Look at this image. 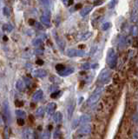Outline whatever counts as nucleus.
Returning a JSON list of instances; mask_svg holds the SVG:
<instances>
[{
  "label": "nucleus",
  "mask_w": 138,
  "mask_h": 139,
  "mask_svg": "<svg viewBox=\"0 0 138 139\" xmlns=\"http://www.w3.org/2000/svg\"><path fill=\"white\" fill-rule=\"evenodd\" d=\"M134 137L135 139H138V131H135L134 133Z\"/></svg>",
  "instance_id": "45"
},
{
  "label": "nucleus",
  "mask_w": 138,
  "mask_h": 139,
  "mask_svg": "<svg viewBox=\"0 0 138 139\" xmlns=\"http://www.w3.org/2000/svg\"><path fill=\"white\" fill-rule=\"evenodd\" d=\"M43 90H38L34 93L33 96H32V99H33V101H35V102H38L43 98Z\"/></svg>",
  "instance_id": "9"
},
{
  "label": "nucleus",
  "mask_w": 138,
  "mask_h": 139,
  "mask_svg": "<svg viewBox=\"0 0 138 139\" xmlns=\"http://www.w3.org/2000/svg\"><path fill=\"white\" fill-rule=\"evenodd\" d=\"M16 115H17L19 118H22V119H24V117H26V113H25L24 110H16Z\"/></svg>",
  "instance_id": "23"
},
{
  "label": "nucleus",
  "mask_w": 138,
  "mask_h": 139,
  "mask_svg": "<svg viewBox=\"0 0 138 139\" xmlns=\"http://www.w3.org/2000/svg\"><path fill=\"white\" fill-rule=\"evenodd\" d=\"M3 39H4V41H5V42H6V41L8 40V38L6 37V36H4V37L3 38Z\"/></svg>",
  "instance_id": "47"
},
{
  "label": "nucleus",
  "mask_w": 138,
  "mask_h": 139,
  "mask_svg": "<svg viewBox=\"0 0 138 139\" xmlns=\"http://www.w3.org/2000/svg\"><path fill=\"white\" fill-rule=\"evenodd\" d=\"M67 55L69 57H84L85 55L84 51L77 49H70L67 51Z\"/></svg>",
  "instance_id": "6"
},
{
  "label": "nucleus",
  "mask_w": 138,
  "mask_h": 139,
  "mask_svg": "<svg viewBox=\"0 0 138 139\" xmlns=\"http://www.w3.org/2000/svg\"><path fill=\"white\" fill-rule=\"evenodd\" d=\"M133 43H135V44H133V47H137V44H138V42H137V40H135V41H133Z\"/></svg>",
  "instance_id": "44"
},
{
  "label": "nucleus",
  "mask_w": 138,
  "mask_h": 139,
  "mask_svg": "<svg viewBox=\"0 0 138 139\" xmlns=\"http://www.w3.org/2000/svg\"><path fill=\"white\" fill-rule=\"evenodd\" d=\"M74 109H75V104L74 103H71L68 105V108H67V114H68V118L70 119L72 117V114H73V111H74Z\"/></svg>",
  "instance_id": "15"
},
{
  "label": "nucleus",
  "mask_w": 138,
  "mask_h": 139,
  "mask_svg": "<svg viewBox=\"0 0 138 139\" xmlns=\"http://www.w3.org/2000/svg\"><path fill=\"white\" fill-rule=\"evenodd\" d=\"M4 15L6 16V17H9V16H10V10H9V8L6 7V6L4 8Z\"/></svg>",
  "instance_id": "32"
},
{
  "label": "nucleus",
  "mask_w": 138,
  "mask_h": 139,
  "mask_svg": "<svg viewBox=\"0 0 138 139\" xmlns=\"http://www.w3.org/2000/svg\"><path fill=\"white\" fill-rule=\"evenodd\" d=\"M35 54L36 55H42V54L43 53V50L41 49V48H38V49L35 50Z\"/></svg>",
  "instance_id": "30"
},
{
  "label": "nucleus",
  "mask_w": 138,
  "mask_h": 139,
  "mask_svg": "<svg viewBox=\"0 0 138 139\" xmlns=\"http://www.w3.org/2000/svg\"><path fill=\"white\" fill-rule=\"evenodd\" d=\"M126 44H127V39H126L124 37H123V36H121L118 39V45H120V46H124Z\"/></svg>",
  "instance_id": "24"
},
{
  "label": "nucleus",
  "mask_w": 138,
  "mask_h": 139,
  "mask_svg": "<svg viewBox=\"0 0 138 139\" xmlns=\"http://www.w3.org/2000/svg\"><path fill=\"white\" fill-rule=\"evenodd\" d=\"M24 139H36L35 134L33 131L30 128L25 129L24 131Z\"/></svg>",
  "instance_id": "7"
},
{
  "label": "nucleus",
  "mask_w": 138,
  "mask_h": 139,
  "mask_svg": "<svg viewBox=\"0 0 138 139\" xmlns=\"http://www.w3.org/2000/svg\"><path fill=\"white\" fill-rule=\"evenodd\" d=\"M33 76L36 77H44L47 76V71L43 69L36 70L35 71H33Z\"/></svg>",
  "instance_id": "10"
},
{
  "label": "nucleus",
  "mask_w": 138,
  "mask_h": 139,
  "mask_svg": "<svg viewBox=\"0 0 138 139\" xmlns=\"http://www.w3.org/2000/svg\"><path fill=\"white\" fill-rule=\"evenodd\" d=\"M40 20H41V23H42L43 24H44V25H46V26H50V17L43 15L42 17H41Z\"/></svg>",
  "instance_id": "17"
},
{
  "label": "nucleus",
  "mask_w": 138,
  "mask_h": 139,
  "mask_svg": "<svg viewBox=\"0 0 138 139\" xmlns=\"http://www.w3.org/2000/svg\"><path fill=\"white\" fill-rule=\"evenodd\" d=\"M40 3L43 4H45V6H48V4H50V1H41Z\"/></svg>",
  "instance_id": "42"
},
{
  "label": "nucleus",
  "mask_w": 138,
  "mask_h": 139,
  "mask_svg": "<svg viewBox=\"0 0 138 139\" xmlns=\"http://www.w3.org/2000/svg\"><path fill=\"white\" fill-rule=\"evenodd\" d=\"M137 34H138V27L133 26L132 27V35L135 37V36H137Z\"/></svg>",
  "instance_id": "29"
},
{
  "label": "nucleus",
  "mask_w": 138,
  "mask_h": 139,
  "mask_svg": "<svg viewBox=\"0 0 138 139\" xmlns=\"http://www.w3.org/2000/svg\"><path fill=\"white\" fill-rule=\"evenodd\" d=\"M137 17H138L137 11L135 10V9H133L132 13H131V21H132V22H135L137 20Z\"/></svg>",
  "instance_id": "22"
},
{
  "label": "nucleus",
  "mask_w": 138,
  "mask_h": 139,
  "mask_svg": "<svg viewBox=\"0 0 138 139\" xmlns=\"http://www.w3.org/2000/svg\"><path fill=\"white\" fill-rule=\"evenodd\" d=\"M17 124L20 125V126H23L24 124V120L22 119V118H18L17 119Z\"/></svg>",
  "instance_id": "37"
},
{
  "label": "nucleus",
  "mask_w": 138,
  "mask_h": 139,
  "mask_svg": "<svg viewBox=\"0 0 138 139\" xmlns=\"http://www.w3.org/2000/svg\"><path fill=\"white\" fill-rule=\"evenodd\" d=\"M44 115V109L43 107H39L36 111V116L38 117H43Z\"/></svg>",
  "instance_id": "20"
},
{
  "label": "nucleus",
  "mask_w": 138,
  "mask_h": 139,
  "mask_svg": "<svg viewBox=\"0 0 138 139\" xmlns=\"http://www.w3.org/2000/svg\"><path fill=\"white\" fill-rule=\"evenodd\" d=\"M91 131H92V128L90 124H84L79 129L77 133L78 135H81V136H87L90 133Z\"/></svg>",
  "instance_id": "5"
},
{
  "label": "nucleus",
  "mask_w": 138,
  "mask_h": 139,
  "mask_svg": "<svg viewBox=\"0 0 138 139\" xmlns=\"http://www.w3.org/2000/svg\"><path fill=\"white\" fill-rule=\"evenodd\" d=\"M42 139H50V131H49L43 132V136H42Z\"/></svg>",
  "instance_id": "28"
},
{
  "label": "nucleus",
  "mask_w": 138,
  "mask_h": 139,
  "mask_svg": "<svg viewBox=\"0 0 138 139\" xmlns=\"http://www.w3.org/2000/svg\"><path fill=\"white\" fill-rule=\"evenodd\" d=\"M3 29H4V31H6V32H11V31H12L13 27H12V25H11V24H5L4 25Z\"/></svg>",
  "instance_id": "25"
},
{
  "label": "nucleus",
  "mask_w": 138,
  "mask_h": 139,
  "mask_svg": "<svg viewBox=\"0 0 138 139\" xmlns=\"http://www.w3.org/2000/svg\"><path fill=\"white\" fill-rule=\"evenodd\" d=\"M24 83H25V84H26L27 86L31 85V79L27 78V77H24Z\"/></svg>",
  "instance_id": "36"
},
{
  "label": "nucleus",
  "mask_w": 138,
  "mask_h": 139,
  "mask_svg": "<svg viewBox=\"0 0 138 139\" xmlns=\"http://www.w3.org/2000/svg\"><path fill=\"white\" fill-rule=\"evenodd\" d=\"M110 27H111V24H110L109 22H105L102 25V30L103 31H107V30H109Z\"/></svg>",
  "instance_id": "26"
},
{
  "label": "nucleus",
  "mask_w": 138,
  "mask_h": 139,
  "mask_svg": "<svg viewBox=\"0 0 138 139\" xmlns=\"http://www.w3.org/2000/svg\"><path fill=\"white\" fill-rule=\"evenodd\" d=\"M16 87H17L18 90L23 91V90H24L25 88H26V84H25L24 80H18L17 82V84H16Z\"/></svg>",
  "instance_id": "13"
},
{
  "label": "nucleus",
  "mask_w": 138,
  "mask_h": 139,
  "mask_svg": "<svg viewBox=\"0 0 138 139\" xmlns=\"http://www.w3.org/2000/svg\"><path fill=\"white\" fill-rule=\"evenodd\" d=\"M35 25L36 26V28L39 29V30H43V26L40 24V23H38V22H36V24H35Z\"/></svg>",
  "instance_id": "39"
},
{
  "label": "nucleus",
  "mask_w": 138,
  "mask_h": 139,
  "mask_svg": "<svg viewBox=\"0 0 138 139\" xmlns=\"http://www.w3.org/2000/svg\"><path fill=\"white\" fill-rule=\"evenodd\" d=\"M90 121V117H89V115H86V114H84V115H82L81 117H79V124H87Z\"/></svg>",
  "instance_id": "11"
},
{
  "label": "nucleus",
  "mask_w": 138,
  "mask_h": 139,
  "mask_svg": "<svg viewBox=\"0 0 138 139\" xmlns=\"http://www.w3.org/2000/svg\"><path fill=\"white\" fill-rule=\"evenodd\" d=\"M136 108H137V111H138V104H137V107H136Z\"/></svg>",
  "instance_id": "48"
},
{
  "label": "nucleus",
  "mask_w": 138,
  "mask_h": 139,
  "mask_svg": "<svg viewBox=\"0 0 138 139\" xmlns=\"http://www.w3.org/2000/svg\"><path fill=\"white\" fill-rule=\"evenodd\" d=\"M2 117L4 119V122L6 124H10L11 120L10 106H9L8 101H4L2 104Z\"/></svg>",
  "instance_id": "3"
},
{
  "label": "nucleus",
  "mask_w": 138,
  "mask_h": 139,
  "mask_svg": "<svg viewBox=\"0 0 138 139\" xmlns=\"http://www.w3.org/2000/svg\"><path fill=\"white\" fill-rule=\"evenodd\" d=\"M2 124H3V117L0 116V125H1Z\"/></svg>",
  "instance_id": "46"
},
{
  "label": "nucleus",
  "mask_w": 138,
  "mask_h": 139,
  "mask_svg": "<svg viewBox=\"0 0 138 139\" xmlns=\"http://www.w3.org/2000/svg\"><path fill=\"white\" fill-rule=\"evenodd\" d=\"M61 136V131H59V129H57L56 131H55V133H54V138H59Z\"/></svg>",
  "instance_id": "31"
},
{
  "label": "nucleus",
  "mask_w": 138,
  "mask_h": 139,
  "mask_svg": "<svg viewBox=\"0 0 138 139\" xmlns=\"http://www.w3.org/2000/svg\"><path fill=\"white\" fill-rule=\"evenodd\" d=\"M53 120L56 124H59L63 120V115H62L61 112H56L53 116Z\"/></svg>",
  "instance_id": "14"
},
{
  "label": "nucleus",
  "mask_w": 138,
  "mask_h": 139,
  "mask_svg": "<svg viewBox=\"0 0 138 139\" xmlns=\"http://www.w3.org/2000/svg\"><path fill=\"white\" fill-rule=\"evenodd\" d=\"M103 91V87H98L97 89H96L95 91L92 93V95L89 97L87 104L89 106H92L94 104H96L98 102V100L101 98V96Z\"/></svg>",
  "instance_id": "1"
},
{
  "label": "nucleus",
  "mask_w": 138,
  "mask_h": 139,
  "mask_svg": "<svg viewBox=\"0 0 138 139\" xmlns=\"http://www.w3.org/2000/svg\"><path fill=\"white\" fill-rule=\"evenodd\" d=\"M90 67H91V65L89 64V63H84V64L82 65V68L84 70H89V69H90Z\"/></svg>",
  "instance_id": "35"
},
{
  "label": "nucleus",
  "mask_w": 138,
  "mask_h": 139,
  "mask_svg": "<svg viewBox=\"0 0 138 139\" xmlns=\"http://www.w3.org/2000/svg\"><path fill=\"white\" fill-rule=\"evenodd\" d=\"M103 2L102 1H96V2H94V4L95 5H100V4H102Z\"/></svg>",
  "instance_id": "43"
},
{
  "label": "nucleus",
  "mask_w": 138,
  "mask_h": 139,
  "mask_svg": "<svg viewBox=\"0 0 138 139\" xmlns=\"http://www.w3.org/2000/svg\"><path fill=\"white\" fill-rule=\"evenodd\" d=\"M11 135V129L9 127H5L3 132V139H9Z\"/></svg>",
  "instance_id": "19"
},
{
  "label": "nucleus",
  "mask_w": 138,
  "mask_h": 139,
  "mask_svg": "<svg viewBox=\"0 0 138 139\" xmlns=\"http://www.w3.org/2000/svg\"><path fill=\"white\" fill-rule=\"evenodd\" d=\"M92 11V7L91 6H87V7L82 8L81 11H80V14H81L82 17H84V16H87L89 12Z\"/></svg>",
  "instance_id": "18"
},
{
  "label": "nucleus",
  "mask_w": 138,
  "mask_h": 139,
  "mask_svg": "<svg viewBox=\"0 0 138 139\" xmlns=\"http://www.w3.org/2000/svg\"><path fill=\"white\" fill-rule=\"evenodd\" d=\"M55 38H56V42H57V45H58L62 50H63L64 48H65V42H64L60 37H58V36H56Z\"/></svg>",
  "instance_id": "16"
},
{
  "label": "nucleus",
  "mask_w": 138,
  "mask_h": 139,
  "mask_svg": "<svg viewBox=\"0 0 138 139\" xmlns=\"http://www.w3.org/2000/svg\"><path fill=\"white\" fill-rule=\"evenodd\" d=\"M91 36V33L90 32H87L86 34H84V36L82 37V40H86V39H88V38L90 37Z\"/></svg>",
  "instance_id": "34"
},
{
  "label": "nucleus",
  "mask_w": 138,
  "mask_h": 139,
  "mask_svg": "<svg viewBox=\"0 0 138 139\" xmlns=\"http://www.w3.org/2000/svg\"><path fill=\"white\" fill-rule=\"evenodd\" d=\"M32 44L36 47H41L43 45V40L39 39V38H36V39H34L33 42H32Z\"/></svg>",
  "instance_id": "21"
},
{
  "label": "nucleus",
  "mask_w": 138,
  "mask_h": 139,
  "mask_svg": "<svg viewBox=\"0 0 138 139\" xmlns=\"http://www.w3.org/2000/svg\"><path fill=\"white\" fill-rule=\"evenodd\" d=\"M56 109H57V104L55 103H50L46 106V112L49 114V115H53Z\"/></svg>",
  "instance_id": "8"
},
{
  "label": "nucleus",
  "mask_w": 138,
  "mask_h": 139,
  "mask_svg": "<svg viewBox=\"0 0 138 139\" xmlns=\"http://www.w3.org/2000/svg\"><path fill=\"white\" fill-rule=\"evenodd\" d=\"M107 63L110 69H114L117 64V55L114 49H109L108 51Z\"/></svg>",
  "instance_id": "2"
},
{
  "label": "nucleus",
  "mask_w": 138,
  "mask_h": 139,
  "mask_svg": "<svg viewBox=\"0 0 138 139\" xmlns=\"http://www.w3.org/2000/svg\"><path fill=\"white\" fill-rule=\"evenodd\" d=\"M73 72H74V69L73 68H65L63 71L59 72V75L62 77H67L69 75L72 74Z\"/></svg>",
  "instance_id": "12"
},
{
  "label": "nucleus",
  "mask_w": 138,
  "mask_h": 139,
  "mask_svg": "<svg viewBox=\"0 0 138 139\" xmlns=\"http://www.w3.org/2000/svg\"><path fill=\"white\" fill-rule=\"evenodd\" d=\"M59 94H60V91H55L54 93L51 94V97L52 98H57V97L59 96Z\"/></svg>",
  "instance_id": "38"
},
{
  "label": "nucleus",
  "mask_w": 138,
  "mask_h": 139,
  "mask_svg": "<svg viewBox=\"0 0 138 139\" xmlns=\"http://www.w3.org/2000/svg\"><path fill=\"white\" fill-rule=\"evenodd\" d=\"M65 69V67H64V65L63 64H61V63H58V64H57L56 65V70L58 71V73L59 72H61V71H63V70Z\"/></svg>",
  "instance_id": "27"
},
{
  "label": "nucleus",
  "mask_w": 138,
  "mask_h": 139,
  "mask_svg": "<svg viewBox=\"0 0 138 139\" xmlns=\"http://www.w3.org/2000/svg\"><path fill=\"white\" fill-rule=\"evenodd\" d=\"M98 79H99L101 83H103V84L108 83L110 79V71L109 70H103L99 75Z\"/></svg>",
  "instance_id": "4"
},
{
  "label": "nucleus",
  "mask_w": 138,
  "mask_h": 139,
  "mask_svg": "<svg viewBox=\"0 0 138 139\" xmlns=\"http://www.w3.org/2000/svg\"><path fill=\"white\" fill-rule=\"evenodd\" d=\"M15 105L17 107H22L24 105V102L20 101V100H16L15 101Z\"/></svg>",
  "instance_id": "33"
},
{
  "label": "nucleus",
  "mask_w": 138,
  "mask_h": 139,
  "mask_svg": "<svg viewBox=\"0 0 138 139\" xmlns=\"http://www.w3.org/2000/svg\"><path fill=\"white\" fill-rule=\"evenodd\" d=\"M36 24V21L34 19H30L29 20V24L30 25H34Z\"/></svg>",
  "instance_id": "41"
},
{
  "label": "nucleus",
  "mask_w": 138,
  "mask_h": 139,
  "mask_svg": "<svg viewBox=\"0 0 138 139\" xmlns=\"http://www.w3.org/2000/svg\"><path fill=\"white\" fill-rule=\"evenodd\" d=\"M36 63L38 65H43V61L41 60V59H38V60H36Z\"/></svg>",
  "instance_id": "40"
}]
</instances>
